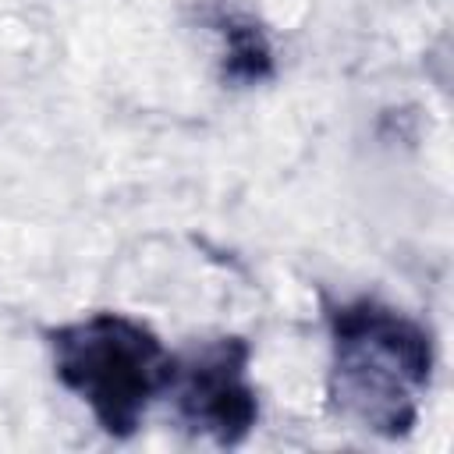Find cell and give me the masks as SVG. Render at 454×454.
Segmentation results:
<instances>
[{
    "label": "cell",
    "instance_id": "obj_1",
    "mask_svg": "<svg viewBox=\"0 0 454 454\" xmlns=\"http://www.w3.org/2000/svg\"><path fill=\"white\" fill-rule=\"evenodd\" d=\"M323 316L330 333V404L376 436H408L436 369L433 333L372 294L323 301Z\"/></svg>",
    "mask_w": 454,
    "mask_h": 454
},
{
    "label": "cell",
    "instance_id": "obj_2",
    "mask_svg": "<svg viewBox=\"0 0 454 454\" xmlns=\"http://www.w3.org/2000/svg\"><path fill=\"white\" fill-rule=\"evenodd\" d=\"M46 348L53 376L71 390L114 440H131L149 404L167 394L174 355L160 333L124 312H89L50 326Z\"/></svg>",
    "mask_w": 454,
    "mask_h": 454
},
{
    "label": "cell",
    "instance_id": "obj_3",
    "mask_svg": "<svg viewBox=\"0 0 454 454\" xmlns=\"http://www.w3.org/2000/svg\"><path fill=\"white\" fill-rule=\"evenodd\" d=\"M188 433L216 447H241L259 426V390L252 383V344L238 333L202 340L174 355L170 387Z\"/></svg>",
    "mask_w": 454,
    "mask_h": 454
},
{
    "label": "cell",
    "instance_id": "obj_4",
    "mask_svg": "<svg viewBox=\"0 0 454 454\" xmlns=\"http://www.w3.org/2000/svg\"><path fill=\"white\" fill-rule=\"evenodd\" d=\"M213 32L220 35L223 43V53H220V78L227 85H238V89H252V85H262L277 74V57H273V43L266 35V28L245 14V11H234V7H220L213 14Z\"/></svg>",
    "mask_w": 454,
    "mask_h": 454
}]
</instances>
